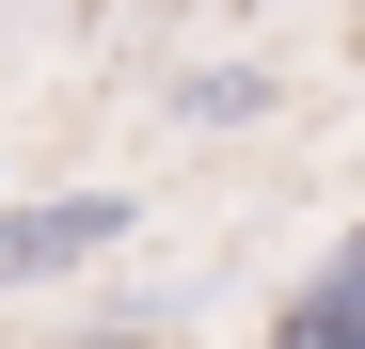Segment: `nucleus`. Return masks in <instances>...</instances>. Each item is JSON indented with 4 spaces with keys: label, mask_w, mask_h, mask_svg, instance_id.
<instances>
[{
    "label": "nucleus",
    "mask_w": 365,
    "mask_h": 349,
    "mask_svg": "<svg viewBox=\"0 0 365 349\" xmlns=\"http://www.w3.org/2000/svg\"><path fill=\"white\" fill-rule=\"evenodd\" d=\"M270 349H365V222H349V239H334L318 270L286 286V318H270Z\"/></svg>",
    "instance_id": "nucleus-1"
},
{
    "label": "nucleus",
    "mask_w": 365,
    "mask_h": 349,
    "mask_svg": "<svg viewBox=\"0 0 365 349\" xmlns=\"http://www.w3.org/2000/svg\"><path fill=\"white\" fill-rule=\"evenodd\" d=\"M270 64H191V80H175V127H207V143H238V127H270Z\"/></svg>",
    "instance_id": "nucleus-2"
}]
</instances>
